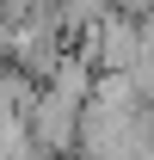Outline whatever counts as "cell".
I'll return each instance as SVG.
<instances>
[{"label":"cell","mask_w":154,"mask_h":160,"mask_svg":"<svg viewBox=\"0 0 154 160\" xmlns=\"http://www.w3.org/2000/svg\"><path fill=\"white\" fill-rule=\"evenodd\" d=\"M148 136H154V105H148Z\"/></svg>","instance_id":"3"},{"label":"cell","mask_w":154,"mask_h":160,"mask_svg":"<svg viewBox=\"0 0 154 160\" xmlns=\"http://www.w3.org/2000/svg\"><path fill=\"white\" fill-rule=\"evenodd\" d=\"M80 123H86V111H80V105H68L62 92H49V86L37 92V105H31V136H37L43 154L68 160V154L80 148Z\"/></svg>","instance_id":"2"},{"label":"cell","mask_w":154,"mask_h":160,"mask_svg":"<svg viewBox=\"0 0 154 160\" xmlns=\"http://www.w3.org/2000/svg\"><path fill=\"white\" fill-rule=\"evenodd\" d=\"M68 49H74V43L62 37V12L56 6H13V12H6V31H0L6 68H19V74H31V80L37 74L49 80Z\"/></svg>","instance_id":"1"}]
</instances>
